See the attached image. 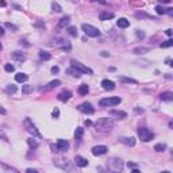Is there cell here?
<instances>
[{
    "label": "cell",
    "mask_w": 173,
    "mask_h": 173,
    "mask_svg": "<svg viewBox=\"0 0 173 173\" xmlns=\"http://www.w3.org/2000/svg\"><path fill=\"white\" fill-rule=\"evenodd\" d=\"M32 91H34V88H32L31 85H25L22 88V92L25 93V95H29V93H31Z\"/></svg>",
    "instance_id": "cell-29"
},
{
    "label": "cell",
    "mask_w": 173,
    "mask_h": 173,
    "mask_svg": "<svg viewBox=\"0 0 173 173\" xmlns=\"http://www.w3.org/2000/svg\"><path fill=\"white\" fill-rule=\"evenodd\" d=\"M120 102H122V99H120V97L112 96V97H104V99H102L99 104L102 107H114V106H118Z\"/></svg>",
    "instance_id": "cell-4"
},
{
    "label": "cell",
    "mask_w": 173,
    "mask_h": 173,
    "mask_svg": "<svg viewBox=\"0 0 173 173\" xmlns=\"http://www.w3.org/2000/svg\"><path fill=\"white\" fill-rule=\"evenodd\" d=\"M119 141L128 146H134L135 145V138H126V137H119Z\"/></svg>",
    "instance_id": "cell-17"
},
{
    "label": "cell",
    "mask_w": 173,
    "mask_h": 173,
    "mask_svg": "<svg viewBox=\"0 0 173 173\" xmlns=\"http://www.w3.org/2000/svg\"><path fill=\"white\" fill-rule=\"evenodd\" d=\"M100 20H108V19H112L114 18V12H108V11H102L99 15Z\"/></svg>",
    "instance_id": "cell-18"
},
{
    "label": "cell",
    "mask_w": 173,
    "mask_h": 173,
    "mask_svg": "<svg viewBox=\"0 0 173 173\" xmlns=\"http://www.w3.org/2000/svg\"><path fill=\"white\" fill-rule=\"evenodd\" d=\"M68 32H69L72 37H77V29L74 27V26H71V27H68Z\"/></svg>",
    "instance_id": "cell-33"
},
{
    "label": "cell",
    "mask_w": 173,
    "mask_h": 173,
    "mask_svg": "<svg viewBox=\"0 0 173 173\" xmlns=\"http://www.w3.org/2000/svg\"><path fill=\"white\" fill-rule=\"evenodd\" d=\"M161 173H170V172H161Z\"/></svg>",
    "instance_id": "cell-55"
},
{
    "label": "cell",
    "mask_w": 173,
    "mask_h": 173,
    "mask_svg": "<svg viewBox=\"0 0 173 173\" xmlns=\"http://www.w3.org/2000/svg\"><path fill=\"white\" fill-rule=\"evenodd\" d=\"M69 20H71V18H69V16H64V18L58 22V27H60V29H64L65 26L69 25Z\"/></svg>",
    "instance_id": "cell-22"
},
{
    "label": "cell",
    "mask_w": 173,
    "mask_h": 173,
    "mask_svg": "<svg viewBox=\"0 0 173 173\" xmlns=\"http://www.w3.org/2000/svg\"><path fill=\"white\" fill-rule=\"evenodd\" d=\"M6 1H0V7H6Z\"/></svg>",
    "instance_id": "cell-52"
},
{
    "label": "cell",
    "mask_w": 173,
    "mask_h": 173,
    "mask_svg": "<svg viewBox=\"0 0 173 173\" xmlns=\"http://www.w3.org/2000/svg\"><path fill=\"white\" fill-rule=\"evenodd\" d=\"M156 11H157V14H158V15H164L167 10H165L164 7H161V6H157V7H156Z\"/></svg>",
    "instance_id": "cell-37"
},
{
    "label": "cell",
    "mask_w": 173,
    "mask_h": 173,
    "mask_svg": "<svg viewBox=\"0 0 173 173\" xmlns=\"http://www.w3.org/2000/svg\"><path fill=\"white\" fill-rule=\"evenodd\" d=\"M107 168L111 173H122L123 170V162L116 157H112L107 161Z\"/></svg>",
    "instance_id": "cell-2"
},
{
    "label": "cell",
    "mask_w": 173,
    "mask_h": 173,
    "mask_svg": "<svg viewBox=\"0 0 173 173\" xmlns=\"http://www.w3.org/2000/svg\"><path fill=\"white\" fill-rule=\"evenodd\" d=\"M95 127H96V130L100 133H108V131H111L112 127H114V122H112L111 119L102 118L95 123Z\"/></svg>",
    "instance_id": "cell-1"
},
{
    "label": "cell",
    "mask_w": 173,
    "mask_h": 173,
    "mask_svg": "<svg viewBox=\"0 0 173 173\" xmlns=\"http://www.w3.org/2000/svg\"><path fill=\"white\" fill-rule=\"evenodd\" d=\"M160 97H161V100H165V102H172L173 93L172 92H165V93H162Z\"/></svg>",
    "instance_id": "cell-24"
},
{
    "label": "cell",
    "mask_w": 173,
    "mask_h": 173,
    "mask_svg": "<svg viewBox=\"0 0 173 173\" xmlns=\"http://www.w3.org/2000/svg\"><path fill=\"white\" fill-rule=\"evenodd\" d=\"M58 100H61V102H68V100L72 97V92L71 91H62V92H60L57 95Z\"/></svg>",
    "instance_id": "cell-13"
},
{
    "label": "cell",
    "mask_w": 173,
    "mask_h": 173,
    "mask_svg": "<svg viewBox=\"0 0 173 173\" xmlns=\"http://www.w3.org/2000/svg\"><path fill=\"white\" fill-rule=\"evenodd\" d=\"M135 167V164H133V162H128V168H134Z\"/></svg>",
    "instance_id": "cell-51"
},
{
    "label": "cell",
    "mask_w": 173,
    "mask_h": 173,
    "mask_svg": "<svg viewBox=\"0 0 173 173\" xmlns=\"http://www.w3.org/2000/svg\"><path fill=\"white\" fill-rule=\"evenodd\" d=\"M167 149V145L165 143H157L156 146H154V150L156 151H164Z\"/></svg>",
    "instance_id": "cell-31"
},
{
    "label": "cell",
    "mask_w": 173,
    "mask_h": 173,
    "mask_svg": "<svg viewBox=\"0 0 173 173\" xmlns=\"http://www.w3.org/2000/svg\"><path fill=\"white\" fill-rule=\"evenodd\" d=\"M165 34H167L168 37H170V35H172V30H167V31H165Z\"/></svg>",
    "instance_id": "cell-48"
},
{
    "label": "cell",
    "mask_w": 173,
    "mask_h": 173,
    "mask_svg": "<svg viewBox=\"0 0 173 173\" xmlns=\"http://www.w3.org/2000/svg\"><path fill=\"white\" fill-rule=\"evenodd\" d=\"M0 138H1V139H4V141H7V135L4 134L3 130H0Z\"/></svg>",
    "instance_id": "cell-41"
},
{
    "label": "cell",
    "mask_w": 173,
    "mask_h": 173,
    "mask_svg": "<svg viewBox=\"0 0 173 173\" xmlns=\"http://www.w3.org/2000/svg\"><path fill=\"white\" fill-rule=\"evenodd\" d=\"M102 86H103V89H106V91H112L114 88H115V83L106 79V80L102 81Z\"/></svg>",
    "instance_id": "cell-14"
},
{
    "label": "cell",
    "mask_w": 173,
    "mask_h": 173,
    "mask_svg": "<svg viewBox=\"0 0 173 173\" xmlns=\"http://www.w3.org/2000/svg\"><path fill=\"white\" fill-rule=\"evenodd\" d=\"M39 57H41V60L48 61V60H50V58H51V56L49 54L48 51H39Z\"/></svg>",
    "instance_id": "cell-28"
},
{
    "label": "cell",
    "mask_w": 173,
    "mask_h": 173,
    "mask_svg": "<svg viewBox=\"0 0 173 173\" xmlns=\"http://www.w3.org/2000/svg\"><path fill=\"white\" fill-rule=\"evenodd\" d=\"M27 143H29V146L30 148H32V149L38 148V142H37L34 138H29V139H27Z\"/></svg>",
    "instance_id": "cell-25"
},
{
    "label": "cell",
    "mask_w": 173,
    "mask_h": 173,
    "mask_svg": "<svg viewBox=\"0 0 173 173\" xmlns=\"http://www.w3.org/2000/svg\"><path fill=\"white\" fill-rule=\"evenodd\" d=\"M77 108H79V111H80V112H83V114H86V115H92L93 112H95V108H93L92 104H91V103H88V102L81 103V104L77 107Z\"/></svg>",
    "instance_id": "cell-9"
},
{
    "label": "cell",
    "mask_w": 173,
    "mask_h": 173,
    "mask_svg": "<svg viewBox=\"0 0 173 173\" xmlns=\"http://www.w3.org/2000/svg\"><path fill=\"white\" fill-rule=\"evenodd\" d=\"M138 137L141 138V141L149 142V141H151V139L154 138V134H153L151 131H149L148 128L139 127V128H138Z\"/></svg>",
    "instance_id": "cell-7"
},
{
    "label": "cell",
    "mask_w": 173,
    "mask_h": 173,
    "mask_svg": "<svg viewBox=\"0 0 173 173\" xmlns=\"http://www.w3.org/2000/svg\"><path fill=\"white\" fill-rule=\"evenodd\" d=\"M120 80L123 81V83H133V84H137V81L133 80V79H127V77H122Z\"/></svg>",
    "instance_id": "cell-39"
},
{
    "label": "cell",
    "mask_w": 173,
    "mask_h": 173,
    "mask_svg": "<svg viewBox=\"0 0 173 173\" xmlns=\"http://www.w3.org/2000/svg\"><path fill=\"white\" fill-rule=\"evenodd\" d=\"M74 162H76L77 167H80V168H85L86 165H88V160H86V158H84V157H81V156H76Z\"/></svg>",
    "instance_id": "cell-15"
},
{
    "label": "cell",
    "mask_w": 173,
    "mask_h": 173,
    "mask_svg": "<svg viewBox=\"0 0 173 173\" xmlns=\"http://www.w3.org/2000/svg\"><path fill=\"white\" fill-rule=\"evenodd\" d=\"M108 53H107V51H102V57H108Z\"/></svg>",
    "instance_id": "cell-47"
},
{
    "label": "cell",
    "mask_w": 173,
    "mask_h": 173,
    "mask_svg": "<svg viewBox=\"0 0 173 173\" xmlns=\"http://www.w3.org/2000/svg\"><path fill=\"white\" fill-rule=\"evenodd\" d=\"M51 115H53V118H58V116H60V111H58V108H54V111L51 112Z\"/></svg>",
    "instance_id": "cell-40"
},
{
    "label": "cell",
    "mask_w": 173,
    "mask_h": 173,
    "mask_svg": "<svg viewBox=\"0 0 173 173\" xmlns=\"http://www.w3.org/2000/svg\"><path fill=\"white\" fill-rule=\"evenodd\" d=\"M135 32H137V37H138V38H143V37H145L143 31H139V30H138V31H135Z\"/></svg>",
    "instance_id": "cell-42"
},
{
    "label": "cell",
    "mask_w": 173,
    "mask_h": 173,
    "mask_svg": "<svg viewBox=\"0 0 173 173\" xmlns=\"http://www.w3.org/2000/svg\"><path fill=\"white\" fill-rule=\"evenodd\" d=\"M149 50H150L149 48H137L134 49V53L135 54H143V53H148Z\"/></svg>",
    "instance_id": "cell-27"
},
{
    "label": "cell",
    "mask_w": 173,
    "mask_h": 173,
    "mask_svg": "<svg viewBox=\"0 0 173 173\" xmlns=\"http://www.w3.org/2000/svg\"><path fill=\"white\" fill-rule=\"evenodd\" d=\"M16 91H18V88H16L14 84H11V85H7V88H6V92L7 93H15Z\"/></svg>",
    "instance_id": "cell-30"
},
{
    "label": "cell",
    "mask_w": 173,
    "mask_h": 173,
    "mask_svg": "<svg viewBox=\"0 0 173 173\" xmlns=\"http://www.w3.org/2000/svg\"><path fill=\"white\" fill-rule=\"evenodd\" d=\"M53 162H54V165H57L58 168H61V169H64V170H68L69 173L73 172V170H72V162H69L68 158L56 157L54 160H53Z\"/></svg>",
    "instance_id": "cell-3"
},
{
    "label": "cell",
    "mask_w": 173,
    "mask_h": 173,
    "mask_svg": "<svg viewBox=\"0 0 173 173\" xmlns=\"http://www.w3.org/2000/svg\"><path fill=\"white\" fill-rule=\"evenodd\" d=\"M131 173H141V172H139V170H138V169H134Z\"/></svg>",
    "instance_id": "cell-54"
},
{
    "label": "cell",
    "mask_w": 173,
    "mask_h": 173,
    "mask_svg": "<svg viewBox=\"0 0 173 173\" xmlns=\"http://www.w3.org/2000/svg\"><path fill=\"white\" fill-rule=\"evenodd\" d=\"M88 91H89V88H88V85H86V84H81V85L79 86V93H80L81 96L86 95V93H88Z\"/></svg>",
    "instance_id": "cell-23"
},
{
    "label": "cell",
    "mask_w": 173,
    "mask_h": 173,
    "mask_svg": "<svg viewBox=\"0 0 173 173\" xmlns=\"http://www.w3.org/2000/svg\"><path fill=\"white\" fill-rule=\"evenodd\" d=\"M7 27H8V29H12V30H16V27H15V26H12V25H10V23H7Z\"/></svg>",
    "instance_id": "cell-46"
},
{
    "label": "cell",
    "mask_w": 173,
    "mask_h": 173,
    "mask_svg": "<svg viewBox=\"0 0 173 173\" xmlns=\"http://www.w3.org/2000/svg\"><path fill=\"white\" fill-rule=\"evenodd\" d=\"M4 35V29L3 27H0V37H3Z\"/></svg>",
    "instance_id": "cell-49"
},
{
    "label": "cell",
    "mask_w": 173,
    "mask_h": 173,
    "mask_svg": "<svg viewBox=\"0 0 173 173\" xmlns=\"http://www.w3.org/2000/svg\"><path fill=\"white\" fill-rule=\"evenodd\" d=\"M57 85H61V81L60 80H54V81H50V83L48 84V85H46V88H53V86H57Z\"/></svg>",
    "instance_id": "cell-34"
},
{
    "label": "cell",
    "mask_w": 173,
    "mask_h": 173,
    "mask_svg": "<svg viewBox=\"0 0 173 173\" xmlns=\"http://www.w3.org/2000/svg\"><path fill=\"white\" fill-rule=\"evenodd\" d=\"M165 14H169V15L172 16V15H173V10H172V8H168V10L165 11Z\"/></svg>",
    "instance_id": "cell-45"
},
{
    "label": "cell",
    "mask_w": 173,
    "mask_h": 173,
    "mask_svg": "<svg viewBox=\"0 0 173 173\" xmlns=\"http://www.w3.org/2000/svg\"><path fill=\"white\" fill-rule=\"evenodd\" d=\"M81 29H83V31L85 32L88 37H92V38H95V37H99L100 35L99 29H96L95 26H91V25H86V23H84V25L81 26Z\"/></svg>",
    "instance_id": "cell-6"
},
{
    "label": "cell",
    "mask_w": 173,
    "mask_h": 173,
    "mask_svg": "<svg viewBox=\"0 0 173 173\" xmlns=\"http://www.w3.org/2000/svg\"><path fill=\"white\" fill-rule=\"evenodd\" d=\"M12 58L15 60V61H18V62H23L26 60V56H25V53H22V51H14Z\"/></svg>",
    "instance_id": "cell-16"
},
{
    "label": "cell",
    "mask_w": 173,
    "mask_h": 173,
    "mask_svg": "<svg viewBox=\"0 0 173 173\" xmlns=\"http://www.w3.org/2000/svg\"><path fill=\"white\" fill-rule=\"evenodd\" d=\"M0 112H1V114H6V110H3L1 107H0Z\"/></svg>",
    "instance_id": "cell-53"
},
{
    "label": "cell",
    "mask_w": 173,
    "mask_h": 173,
    "mask_svg": "<svg viewBox=\"0 0 173 173\" xmlns=\"http://www.w3.org/2000/svg\"><path fill=\"white\" fill-rule=\"evenodd\" d=\"M58 71H60V69H58L57 66H53V68H51V72H53V73H58Z\"/></svg>",
    "instance_id": "cell-44"
},
{
    "label": "cell",
    "mask_w": 173,
    "mask_h": 173,
    "mask_svg": "<svg viewBox=\"0 0 173 173\" xmlns=\"http://www.w3.org/2000/svg\"><path fill=\"white\" fill-rule=\"evenodd\" d=\"M51 149L53 150H58V151H66L68 149H69V142L65 141V139H58L57 141V145L56 146H51Z\"/></svg>",
    "instance_id": "cell-10"
},
{
    "label": "cell",
    "mask_w": 173,
    "mask_h": 173,
    "mask_svg": "<svg viewBox=\"0 0 173 173\" xmlns=\"http://www.w3.org/2000/svg\"><path fill=\"white\" fill-rule=\"evenodd\" d=\"M71 65L73 69H76L79 73H88V74H92V69L89 68H86L85 65H83L80 61H77V60H72L71 61Z\"/></svg>",
    "instance_id": "cell-5"
},
{
    "label": "cell",
    "mask_w": 173,
    "mask_h": 173,
    "mask_svg": "<svg viewBox=\"0 0 173 173\" xmlns=\"http://www.w3.org/2000/svg\"><path fill=\"white\" fill-rule=\"evenodd\" d=\"M167 64L169 65V66H172V60H170V58H168L167 60Z\"/></svg>",
    "instance_id": "cell-50"
},
{
    "label": "cell",
    "mask_w": 173,
    "mask_h": 173,
    "mask_svg": "<svg viewBox=\"0 0 173 173\" xmlns=\"http://www.w3.org/2000/svg\"><path fill=\"white\" fill-rule=\"evenodd\" d=\"M107 151H108L107 146H103V145L93 146V148H92V154H93V156H104Z\"/></svg>",
    "instance_id": "cell-11"
},
{
    "label": "cell",
    "mask_w": 173,
    "mask_h": 173,
    "mask_svg": "<svg viewBox=\"0 0 173 173\" xmlns=\"http://www.w3.org/2000/svg\"><path fill=\"white\" fill-rule=\"evenodd\" d=\"M116 25H118V27H120V29H127L128 26H130V22H128L126 18H119Z\"/></svg>",
    "instance_id": "cell-20"
},
{
    "label": "cell",
    "mask_w": 173,
    "mask_h": 173,
    "mask_svg": "<svg viewBox=\"0 0 173 173\" xmlns=\"http://www.w3.org/2000/svg\"><path fill=\"white\" fill-rule=\"evenodd\" d=\"M0 173H19L16 169L11 168L10 165H6V164L0 162Z\"/></svg>",
    "instance_id": "cell-12"
},
{
    "label": "cell",
    "mask_w": 173,
    "mask_h": 173,
    "mask_svg": "<svg viewBox=\"0 0 173 173\" xmlns=\"http://www.w3.org/2000/svg\"><path fill=\"white\" fill-rule=\"evenodd\" d=\"M170 46H173V41L172 39H169V41H165L161 43V48H170Z\"/></svg>",
    "instance_id": "cell-36"
},
{
    "label": "cell",
    "mask_w": 173,
    "mask_h": 173,
    "mask_svg": "<svg viewBox=\"0 0 173 173\" xmlns=\"http://www.w3.org/2000/svg\"><path fill=\"white\" fill-rule=\"evenodd\" d=\"M51 8H53V11H54V12H61L62 11V8H61V6H60V4L58 3H51Z\"/></svg>",
    "instance_id": "cell-32"
},
{
    "label": "cell",
    "mask_w": 173,
    "mask_h": 173,
    "mask_svg": "<svg viewBox=\"0 0 173 173\" xmlns=\"http://www.w3.org/2000/svg\"><path fill=\"white\" fill-rule=\"evenodd\" d=\"M27 79H29V76L25 73H16V76H15V80L18 81V83H26Z\"/></svg>",
    "instance_id": "cell-21"
},
{
    "label": "cell",
    "mask_w": 173,
    "mask_h": 173,
    "mask_svg": "<svg viewBox=\"0 0 173 173\" xmlns=\"http://www.w3.org/2000/svg\"><path fill=\"white\" fill-rule=\"evenodd\" d=\"M4 69H6V72H14V65H11V64H6L4 65Z\"/></svg>",
    "instance_id": "cell-38"
},
{
    "label": "cell",
    "mask_w": 173,
    "mask_h": 173,
    "mask_svg": "<svg viewBox=\"0 0 173 173\" xmlns=\"http://www.w3.org/2000/svg\"><path fill=\"white\" fill-rule=\"evenodd\" d=\"M25 127L27 128V131H29L30 134L32 135V137H37V138H41V137H42V135H41V133H39L38 130H37L35 125H34V123H32L29 118H27V119H25Z\"/></svg>",
    "instance_id": "cell-8"
},
{
    "label": "cell",
    "mask_w": 173,
    "mask_h": 173,
    "mask_svg": "<svg viewBox=\"0 0 173 173\" xmlns=\"http://www.w3.org/2000/svg\"><path fill=\"white\" fill-rule=\"evenodd\" d=\"M66 73H68V74H73V77H80V74H81V73H79V72H77L76 69H73V68L68 69Z\"/></svg>",
    "instance_id": "cell-35"
},
{
    "label": "cell",
    "mask_w": 173,
    "mask_h": 173,
    "mask_svg": "<svg viewBox=\"0 0 173 173\" xmlns=\"http://www.w3.org/2000/svg\"><path fill=\"white\" fill-rule=\"evenodd\" d=\"M84 135V130L81 127L76 128V131H74V137H76V139H81Z\"/></svg>",
    "instance_id": "cell-26"
},
{
    "label": "cell",
    "mask_w": 173,
    "mask_h": 173,
    "mask_svg": "<svg viewBox=\"0 0 173 173\" xmlns=\"http://www.w3.org/2000/svg\"><path fill=\"white\" fill-rule=\"evenodd\" d=\"M26 173H38V170H35V169H32V168H29V169L26 170Z\"/></svg>",
    "instance_id": "cell-43"
},
{
    "label": "cell",
    "mask_w": 173,
    "mask_h": 173,
    "mask_svg": "<svg viewBox=\"0 0 173 173\" xmlns=\"http://www.w3.org/2000/svg\"><path fill=\"white\" fill-rule=\"evenodd\" d=\"M110 115H112V116H116V118L123 119V118H126V116H127V114H126L125 111H118V110H111V111H110Z\"/></svg>",
    "instance_id": "cell-19"
},
{
    "label": "cell",
    "mask_w": 173,
    "mask_h": 173,
    "mask_svg": "<svg viewBox=\"0 0 173 173\" xmlns=\"http://www.w3.org/2000/svg\"><path fill=\"white\" fill-rule=\"evenodd\" d=\"M0 50H1V43H0Z\"/></svg>",
    "instance_id": "cell-56"
}]
</instances>
